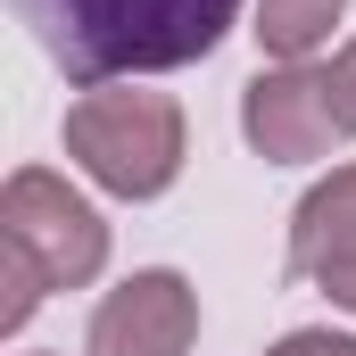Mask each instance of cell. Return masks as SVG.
<instances>
[{"mask_svg": "<svg viewBox=\"0 0 356 356\" xmlns=\"http://www.w3.org/2000/svg\"><path fill=\"white\" fill-rule=\"evenodd\" d=\"M8 8L42 42V58L75 83L191 67L241 17V0H8Z\"/></svg>", "mask_w": 356, "mask_h": 356, "instance_id": "1", "label": "cell"}, {"mask_svg": "<svg viewBox=\"0 0 356 356\" xmlns=\"http://www.w3.org/2000/svg\"><path fill=\"white\" fill-rule=\"evenodd\" d=\"M67 158L116 199H158L182 175V108L166 91H99L67 108Z\"/></svg>", "mask_w": 356, "mask_h": 356, "instance_id": "2", "label": "cell"}, {"mask_svg": "<svg viewBox=\"0 0 356 356\" xmlns=\"http://www.w3.org/2000/svg\"><path fill=\"white\" fill-rule=\"evenodd\" d=\"M0 241L25 249L50 290H83L91 273L108 266V224H99V207H91L83 191H67L58 175H42V166L8 175V191H0Z\"/></svg>", "mask_w": 356, "mask_h": 356, "instance_id": "3", "label": "cell"}, {"mask_svg": "<svg viewBox=\"0 0 356 356\" xmlns=\"http://www.w3.org/2000/svg\"><path fill=\"white\" fill-rule=\"evenodd\" d=\"M241 133L249 149L273 166H307V158H332L340 141V116H332V91L307 67H257L241 91Z\"/></svg>", "mask_w": 356, "mask_h": 356, "instance_id": "4", "label": "cell"}, {"mask_svg": "<svg viewBox=\"0 0 356 356\" xmlns=\"http://www.w3.org/2000/svg\"><path fill=\"white\" fill-rule=\"evenodd\" d=\"M199 340V290L182 273H133L124 290L99 298L83 356H182Z\"/></svg>", "mask_w": 356, "mask_h": 356, "instance_id": "5", "label": "cell"}, {"mask_svg": "<svg viewBox=\"0 0 356 356\" xmlns=\"http://www.w3.org/2000/svg\"><path fill=\"white\" fill-rule=\"evenodd\" d=\"M290 273L340 282L356 273V166H332L290 216Z\"/></svg>", "mask_w": 356, "mask_h": 356, "instance_id": "6", "label": "cell"}, {"mask_svg": "<svg viewBox=\"0 0 356 356\" xmlns=\"http://www.w3.org/2000/svg\"><path fill=\"white\" fill-rule=\"evenodd\" d=\"M340 8H348V0H257V42H266V58L273 67H298L307 50H323L332 25H340Z\"/></svg>", "mask_w": 356, "mask_h": 356, "instance_id": "7", "label": "cell"}, {"mask_svg": "<svg viewBox=\"0 0 356 356\" xmlns=\"http://www.w3.org/2000/svg\"><path fill=\"white\" fill-rule=\"evenodd\" d=\"M0 290H8V298H0V332H17V323L42 307V290H50V282H42V266H33L25 249H8V241H0Z\"/></svg>", "mask_w": 356, "mask_h": 356, "instance_id": "8", "label": "cell"}, {"mask_svg": "<svg viewBox=\"0 0 356 356\" xmlns=\"http://www.w3.org/2000/svg\"><path fill=\"white\" fill-rule=\"evenodd\" d=\"M323 91H332V116H340V133H356V42L323 67Z\"/></svg>", "mask_w": 356, "mask_h": 356, "instance_id": "9", "label": "cell"}, {"mask_svg": "<svg viewBox=\"0 0 356 356\" xmlns=\"http://www.w3.org/2000/svg\"><path fill=\"white\" fill-rule=\"evenodd\" d=\"M266 356H356V340H340V332H290V340H273Z\"/></svg>", "mask_w": 356, "mask_h": 356, "instance_id": "10", "label": "cell"}, {"mask_svg": "<svg viewBox=\"0 0 356 356\" xmlns=\"http://www.w3.org/2000/svg\"><path fill=\"white\" fill-rule=\"evenodd\" d=\"M323 290H332V298H340V307L356 315V273H340V282H323Z\"/></svg>", "mask_w": 356, "mask_h": 356, "instance_id": "11", "label": "cell"}]
</instances>
